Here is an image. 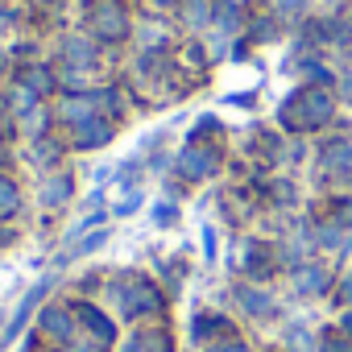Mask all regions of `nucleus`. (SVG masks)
<instances>
[{
  "label": "nucleus",
  "mask_w": 352,
  "mask_h": 352,
  "mask_svg": "<svg viewBox=\"0 0 352 352\" xmlns=\"http://www.w3.org/2000/svg\"><path fill=\"white\" fill-rule=\"evenodd\" d=\"M38 327H42V340H50L54 348H67V344L83 331L75 302H46L42 315H38Z\"/></svg>",
  "instance_id": "1"
},
{
  "label": "nucleus",
  "mask_w": 352,
  "mask_h": 352,
  "mask_svg": "<svg viewBox=\"0 0 352 352\" xmlns=\"http://www.w3.org/2000/svg\"><path fill=\"white\" fill-rule=\"evenodd\" d=\"M50 286H54V278H42V282H38V286H34V290L25 294V302L17 307V315L9 319V327H5V336H0V348H9V344H13V340H17V336L25 331V323H30V315H34V307H38V302H42V298L50 294Z\"/></svg>",
  "instance_id": "2"
},
{
  "label": "nucleus",
  "mask_w": 352,
  "mask_h": 352,
  "mask_svg": "<svg viewBox=\"0 0 352 352\" xmlns=\"http://www.w3.org/2000/svg\"><path fill=\"white\" fill-rule=\"evenodd\" d=\"M75 311H79L83 331H91V336H96V340H104V344H112V340H116V323H112L100 307H91V302H75Z\"/></svg>",
  "instance_id": "3"
},
{
  "label": "nucleus",
  "mask_w": 352,
  "mask_h": 352,
  "mask_svg": "<svg viewBox=\"0 0 352 352\" xmlns=\"http://www.w3.org/2000/svg\"><path fill=\"white\" fill-rule=\"evenodd\" d=\"M104 241H108V232H104V228H96V232H91L87 241H79L75 249H67V253L58 257V265H71V261H79V257H87V253H96V249H100Z\"/></svg>",
  "instance_id": "4"
},
{
  "label": "nucleus",
  "mask_w": 352,
  "mask_h": 352,
  "mask_svg": "<svg viewBox=\"0 0 352 352\" xmlns=\"http://www.w3.org/2000/svg\"><path fill=\"white\" fill-rule=\"evenodd\" d=\"M112 344H104V340H96L91 331H79L71 344H67V352H108Z\"/></svg>",
  "instance_id": "5"
},
{
  "label": "nucleus",
  "mask_w": 352,
  "mask_h": 352,
  "mask_svg": "<svg viewBox=\"0 0 352 352\" xmlns=\"http://www.w3.org/2000/svg\"><path fill=\"white\" fill-rule=\"evenodd\" d=\"M21 208V199H17V187L9 183V179H0V216H13Z\"/></svg>",
  "instance_id": "6"
},
{
  "label": "nucleus",
  "mask_w": 352,
  "mask_h": 352,
  "mask_svg": "<svg viewBox=\"0 0 352 352\" xmlns=\"http://www.w3.org/2000/svg\"><path fill=\"white\" fill-rule=\"evenodd\" d=\"M67 195H71V183L67 179H54V183H46V204H67Z\"/></svg>",
  "instance_id": "7"
},
{
  "label": "nucleus",
  "mask_w": 352,
  "mask_h": 352,
  "mask_svg": "<svg viewBox=\"0 0 352 352\" xmlns=\"http://www.w3.org/2000/svg\"><path fill=\"white\" fill-rule=\"evenodd\" d=\"M327 352H352V348H348V344H331Z\"/></svg>",
  "instance_id": "8"
},
{
  "label": "nucleus",
  "mask_w": 352,
  "mask_h": 352,
  "mask_svg": "<svg viewBox=\"0 0 352 352\" xmlns=\"http://www.w3.org/2000/svg\"><path fill=\"white\" fill-rule=\"evenodd\" d=\"M348 298H352V278H348Z\"/></svg>",
  "instance_id": "9"
},
{
  "label": "nucleus",
  "mask_w": 352,
  "mask_h": 352,
  "mask_svg": "<svg viewBox=\"0 0 352 352\" xmlns=\"http://www.w3.org/2000/svg\"><path fill=\"white\" fill-rule=\"evenodd\" d=\"M46 352H67V348H46Z\"/></svg>",
  "instance_id": "10"
},
{
  "label": "nucleus",
  "mask_w": 352,
  "mask_h": 352,
  "mask_svg": "<svg viewBox=\"0 0 352 352\" xmlns=\"http://www.w3.org/2000/svg\"><path fill=\"white\" fill-rule=\"evenodd\" d=\"M348 327H352V315H348Z\"/></svg>",
  "instance_id": "11"
}]
</instances>
